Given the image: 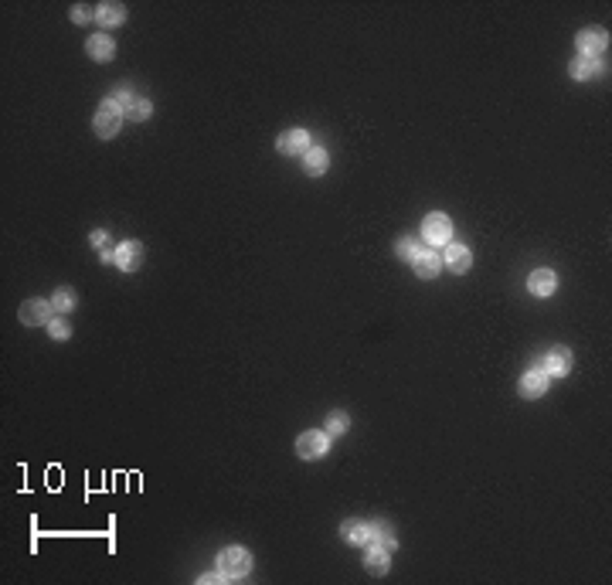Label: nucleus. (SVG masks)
Returning <instances> with one entry per match:
<instances>
[{"label": "nucleus", "instance_id": "obj_14", "mask_svg": "<svg viewBox=\"0 0 612 585\" xmlns=\"http://www.w3.org/2000/svg\"><path fill=\"white\" fill-rule=\"evenodd\" d=\"M123 17H126V10H123L119 3H99V10H95V21H99L102 27H119Z\"/></svg>", "mask_w": 612, "mask_h": 585}, {"label": "nucleus", "instance_id": "obj_1", "mask_svg": "<svg viewBox=\"0 0 612 585\" xmlns=\"http://www.w3.org/2000/svg\"><path fill=\"white\" fill-rule=\"evenodd\" d=\"M218 569L225 572V579H242V575H249V569H252V555H249L245 548H225V551L218 555Z\"/></svg>", "mask_w": 612, "mask_h": 585}, {"label": "nucleus", "instance_id": "obj_16", "mask_svg": "<svg viewBox=\"0 0 612 585\" xmlns=\"http://www.w3.org/2000/svg\"><path fill=\"white\" fill-rule=\"evenodd\" d=\"M88 55H92L95 62H109V58L116 55V45H112L106 34H95V38H88Z\"/></svg>", "mask_w": 612, "mask_h": 585}, {"label": "nucleus", "instance_id": "obj_9", "mask_svg": "<svg viewBox=\"0 0 612 585\" xmlns=\"http://www.w3.org/2000/svg\"><path fill=\"white\" fill-rule=\"evenodd\" d=\"M140 262H143V249H140L136 242H126V245L116 249V266H119L123 273H133Z\"/></svg>", "mask_w": 612, "mask_h": 585}, {"label": "nucleus", "instance_id": "obj_3", "mask_svg": "<svg viewBox=\"0 0 612 585\" xmlns=\"http://www.w3.org/2000/svg\"><path fill=\"white\" fill-rule=\"evenodd\" d=\"M449 235H452V225L445 214H429L426 225H422V238L429 245H449Z\"/></svg>", "mask_w": 612, "mask_h": 585}, {"label": "nucleus", "instance_id": "obj_23", "mask_svg": "<svg viewBox=\"0 0 612 585\" xmlns=\"http://www.w3.org/2000/svg\"><path fill=\"white\" fill-rule=\"evenodd\" d=\"M398 256H402V259H415V256H419V245H415L412 238H402V242H398Z\"/></svg>", "mask_w": 612, "mask_h": 585}, {"label": "nucleus", "instance_id": "obj_2", "mask_svg": "<svg viewBox=\"0 0 612 585\" xmlns=\"http://www.w3.org/2000/svg\"><path fill=\"white\" fill-rule=\"evenodd\" d=\"M119 123H123V109H119L112 99H106V102L99 105V112H95V133H99L102 140H109V136L119 133Z\"/></svg>", "mask_w": 612, "mask_h": 585}, {"label": "nucleus", "instance_id": "obj_8", "mask_svg": "<svg viewBox=\"0 0 612 585\" xmlns=\"http://www.w3.org/2000/svg\"><path fill=\"white\" fill-rule=\"evenodd\" d=\"M568 368H572V354L565 347H551V354L544 358V375L561 378V375H568Z\"/></svg>", "mask_w": 612, "mask_h": 585}, {"label": "nucleus", "instance_id": "obj_4", "mask_svg": "<svg viewBox=\"0 0 612 585\" xmlns=\"http://www.w3.org/2000/svg\"><path fill=\"white\" fill-rule=\"evenodd\" d=\"M327 446H330V439L323 432H303L296 443V453L303 460H320V456H327Z\"/></svg>", "mask_w": 612, "mask_h": 585}, {"label": "nucleus", "instance_id": "obj_22", "mask_svg": "<svg viewBox=\"0 0 612 585\" xmlns=\"http://www.w3.org/2000/svg\"><path fill=\"white\" fill-rule=\"evenodd\" d=\"M48 330H51V337H55V340H69V334H72V327H69V320H65V316L48 320Z\"/></svg>", "mask_w": 612, "mask_h": 585}, {"label": "nucleus", "instance_id": "obj_20", "mask_svg": "<svg viewBox=\"0 0 612 585\" xmlns=\"http://www.w3.org/2000/svg\"><path fill=\"white\" fill-rule=\"evenodd\" d=\"M150 109H154V105H150L147 99H133V102L126 105V112H123V116H130V119H147V116H150Z\"/></svg>", "mask_w": 612, "mask_h": 585}, {"label": "nucleus", "instance_id": "obj_27", "mask_svg": "<svg viewBox=\"0 0 612 585\" xmlns=\"http://www.w3.org/2000/svg\"><path fill=\"white\" fill-rule=\"evenodd\" d=\"M221 579H225V572H221V569H218V572H215V575H201V582H204V585H211V582H221Z\"/></svg>", "mask_w": 612, "mask_h": 585}, {"label": "nucleus", "instance_id": "obj_28", "mask_svg": "<svg viewBox=\"0 0 612 585\" xmlns=\"http://www.w3.org/2000/svg\"><path fill=\"white\" fill-rule=\"evenodd\" d=\"M92 245H106V232H95V235H92Z\"/></svg>", "mask_w": 612, "mask_h": 585}, {"label": "nucleus", "instance_id": "obj_26", "mask_svg": "<svg viewBox=\"0 0 612 585\" xmlns=\"http://www.w3.org/2000/svg\"><path fill=\"white\" fill-rule=\"evenodd\" d=\"M72 17H75V24H88V7H75Z\"/></svg>", "mask_w": 612, "mask_h": 585}, {"label": "nucleus", "instance_id": "obj_21", "mask_svg": "<svg viewBox=\"0 0 612 585\" xmlns=\"http://www.w3.org/2000/svg\"><path fill=\"white\" fill-rule=\"evenodd\" d=\"M75 306V296H72V290H58L55 292V299H51V310H58V313H69Z\"/></svg>", "mask_w": 612, "mask_h": 585}, {"label": "nucleus", "instance_id": "obj_19", "mask_svg": "<svg viewBox=\"0 0 612 585\" xmlns=\"http://www.w3.org/2000/svg\"><path fill=\"white\" fill-rule=\"evenodd\" d=\"M367 572H371V575H384V572H388V551H384V548H374V551L367 555Z\"/></svg>", "mask_w": 612, "mask_h": 585}, {"label": "nucleus", "instance_id": "obj_13", "mask_svg": "<svg viewBox=\"0 0 612 585\" xmlns=\"http://www.w3.org/2000/svg\"><path fill=\"white\" fill-rule=\"evenodd\" d=\"M548 388V375L544 371H527L524 378H521V395L524 398H541Z\"/></svg>", "mask_w": 612, "mask_h": 585}, {"label": "nucleus", "instance_id": "obj_12", "mask_svg": "<svg viewBox=\"0 0 612 585\" xmlns=\"http://www.w3.org/2000/svg\"><path fill=\"white\" fill-rule=\"evenodd\" d=\"M554 286H558V279H554L551 269H537V273H530V279H527V290L534 292V296H551Z\"/></svg>", "mask_w": 612, "mask_h": 585}, {"label": "nucleus", "instance_id": "obj_25", "mask_svg": "<svg viewBox=\"0 0 612 585\" xmlns=\"http://www.w3.org/2000/svg\"><path fill=\"white\" fill-rule=\"evenodd\" d=\"M374 541H378V548H384V551H391V548H395V538H391L384 527H378V538H374Z\"/></svg>", "mask_w": 612, "mask_h": 585}, {"label": "nucleus", "instance_id": "obj_6", "mask_svg": "<svg viewBox=\"0 0 612 585\" xmlns=\"http://www.w3.org/2000/svg\"><path fill=\"white\" fill-rule=\"evenodd\" d=\"M48 320H51V306H48L45 299H27V303H21V323L34 327V323H48Z\"/></svg>", "mask_w": 612, "mask_h": 585}, {"label": "nucleus", "instance_id": "obj_7", "mask_svg": "<svg viewBox=\"0 0 612 585\" xmlns=\"http://www.w3.org/2000/svg\"><path fill=\"white\" fill-rule=\"evenodd\" d=\"M606 34H599V31H585V34H578V48H582V58H602L606 55Z\"/></svg>", "mask_w": 612, "mask_h": 585}, {"label": "nucleus", "instance_id": "obj_24", "mask_svg": "<svg viewBox=\"0 0 612 585\" xmlns=\"http://www.w3.org/2000/svg\"><path fill=\"white\" fill-rule=\"evenodd\" d=\"M327 429H330L334 436L347 432V415H330V419H327Z\"/></svg>", "mask_w": 612, "mask_h": 585}, {"label": "nucleus", "instance_id": "obj_18", "mask_svg": "<svg viewBox=\"0 0 612 585\" xmlns=\"http://www.w3.org/2000/svg\"><path fill=\"white\" fill-rule=\"evenodd\" d=\"M572 75H575V79H592V75H599V62L578 55V58L572 62Z\"/></svg>", "mask_w": 612, "mask_h": 585}, {"label": "nucleus", "instance_id": "obj_15", "mask_svg": "<svg viewBox=\"0 0 612 585\" xmlns=\"http://www.w3.org/2000/svg\"><path fill=\"white\" fill-rule=\"evenodd\" d=\"M469 262H473L469 249H463V245H449V249H445V266H449L452 273H466Z\"/></svg>", "mask_w": 612, "mask_h": 585}, {"label": "nucleus", "instance_id": "obj_5", "mask_svg": "<svg viewBox=\"0 0 612 585\" xmlns=\"http://www.w3.org/2000/svg\"><path fill=\"white\" fill-rule=\"evenodd\" d=\"M306 150H310L306 129H289V133L279 136V153H286V157H303Z\"/></svg>", "mask_w": 612, "mask_h": 585}, {"label": "nucleus", "instance_id": "obj_17", "mask_svg": "<svg viewBox=\"0 0 612 585\" xmlns=\"http://www.w3.org/2000/svg\"><path fill=\"white\" fill-rule=\"evenodd\" d=\"M303 167H306V174H323L327 171V150L323 147H310L306 153H303Z\"/></svg>", "mask_w": 612, "mask_h": 585}, {"label": "nucleus", "instance_id": "obj_10", "mask_svg": "<svg viewBox=\"0 0 612 585\" xmlns=\"http://www.w3.org/2000/svg\"><path fill=\"white\" fill-rule=\"evenodd\" d=\"M412 266H415V273H419L422 279H432V276H436L439 269H442V259H439V256H436V252H432V249H426V252L419 249V256L412 259Z\"/></svg>", "mask_w": 612, "mask_h": 585}, {"label": "nucleus", "instance_id": "obj_11", "mask_svg": "<svg viewBox=\"0 0 612 585\" xmlns=\"http://www.w3.org/2000/svg\"><path fill=\"white\" fill-rule=\"evenodd\" d=\"M344 538H347L350 545H374L378 527H374V524H357V521H350V524H344Z\"/></svg>", "mask_w": 612, "mask_h": 585}]
</instances>
